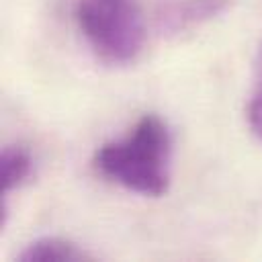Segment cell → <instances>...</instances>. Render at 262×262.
<instances>
[{
    "label": "cell",
    "instance_id": "cell-3",
    "mask_svg": "<svg viewBox=\"0 0 262 262\" xmlns=\"http://www.w3.org/2000/svg\"><path fill=\"white\" fill-rule=\"evenodd\" d=\"M229 0H160L156 29L162 35H182L199 29L227 8Z\"/></svg>",
    "mask_w": 262,
    "mask_h": 262
},
{
    "label": "cell",
    "instance_id": "cell-6",
    "mask_svg": "<svg viewBox=\"0 0 262 262\" xmlns=\"http://www.w3.org/2000/svg\"><path fill=\"white\" fill-rule=\"evenodd\" d=\"M248 123L252 133L262 141V66H260V76L254 86L250 104H248Z\"/></svg>",
    "mask_w": 262,
    "mask_h": 262
},
{
    "label": "cell",
    "instance_id": "cell-4",
    "mask_svg": "<svg viewBox=\"0 0 262 262\" xmlns=\"http://www.w3.org/2000/svg\"><path fill=\"white\" fill-rule=\"evenodd\" d=\"M18 260L20 262H84V260H92V254H88L84 248H80L72 239L57 237V235H43L27 244L25 250L18 254Z\"/></svg>",
    "mask_w": 262,
    "mask_h": 262
},
{
    "label": "cell",
    "instance_id": "cell-5",
    "mask_svg": "<svg viewBox=\"0 0 262 262\" xmlns=\"http://www.w3.org/2000/svg\"><path fill=\"white\" fill-rule=\"evenodd\" d=\"M0 176H2V196L4 201L12 190H16L33 172V156L23 145H6L0 158Z\"/></svg>",
    "mask_w": 262,
    "mask_h": 262
},
{
    "label": "cell",
    "instance_id": "cell-1",
    "mask_svg": "<svg viewBox=\"0 0 262 262\" xmlns=\"http://www.w3.org/2000/svg\"><path fill=\"white\" fill-rule=\"evenodd\" d=\"M94 170L108 182L149 199L168 192L172 176V133L156 115H141L121 137L102 143L92 158Z\"/></svg>",
    "mask_w": 262,
    "mask_h": 262
},
{
    "label": "cell",
    "instance_id": "cell-2",
    "mask_svg": "<svg viewBox=\"0 0 262 262\" xmlns=\"http://www.w3.org/2000/svg\"><path fill=\"white\" fill-rule=\"evenodd\" d=\"M74 20L86 45L106 66H129L145 43L137 0H76Z\"/></svg>",
    "mask_w": 262,
    "mask_h": 262
}]
</instances>
